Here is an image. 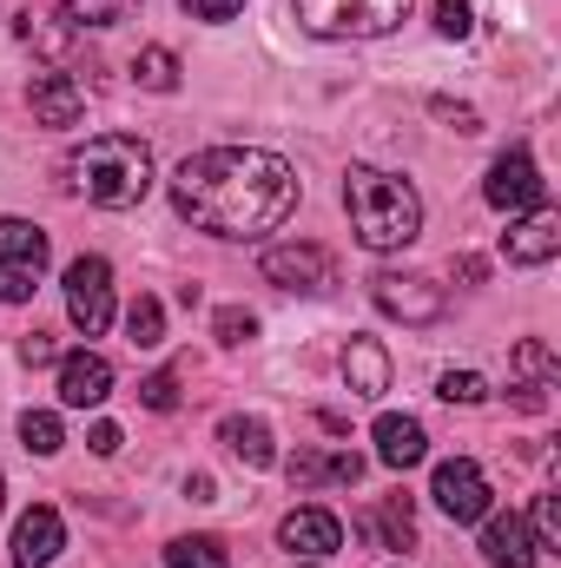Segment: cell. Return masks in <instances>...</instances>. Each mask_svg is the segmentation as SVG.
Here are the masks:
<instances>
[{
	"instance_id": "28",
	"label": "cell",
	"mask_w": 561,
	"mask_h": 568,
	"mask_svg": "<svg viewBox=\"0 0 561 568\" xmlns=\"http://www.w3.org/2000/svg\"><path fill=\"white\" fill-rule=\"evenodd\" d=\"M370 529L384 536V549H410V542H417V523H410V503H404V496H397V503H384Z\"/></svg>"
},
{
	"instance_id": "6",
	"label": "cell",
	"mask_w": 561,
	"mask_h": 568,
	"mask_svg": "<svg viewBox=\"0 0 561 568\" xmlns=\"http://www.w3.org/2000/svg\"><path fill=\"white\" fill-rule=\"evenodd\" d=\"M67 317H73L80 337H106V324H113V265L100 252L67 265Z\"/></svg>"
},
{
	"instance_id": "40",
	"label": "cell",
	"mask_w": 561,
	"mask_h": 568,
	"mask_svg": "<svg viewBox=\"0 0 561 568\" xmlns=\"http://www.w3.org/2000/svg\"><path fill=\"white\" fill-rule=\"evenodd\" d=\"M0 509H7V476H0Z\"/></svg>"
},
{
	"instance_id": "21",
	"label": "cell",
	"mask_w": 561,
	"mask_h": 568,
	"mask_svg": "<svg viewBox=\"0 0 561 568\" xmlns=\"http://www.w3.org/2000/svg\"><path fill=\"white\" fill-rule=\"evenodd\" d=\"M60 7H67V27H73V33H86V27H120V20L140 13V0H60Z\"/></svg>"
},
{
	"instance_id": "14",
	"label": "cell",
	"mask_w": 561,
	"mask_h": 568,
	"mask_svg": "<svg viewBox=\"0 0 561 568\" xmlns=\"http://www.w3.org/2000/svg\"><path fill=\"white\" fill-rule=\"evenodd\" d=\"M60 549H67V523H60V509L33 503V509L13 523V568H47Z\"/></svg>"
},
{
	"instance_id": "1",
	"label": "cell",
	"mask_w": 561,
	"mask_h": 568,
	"mask_svg": "<svg viewBox=\"0 0 561 568\" xmlns=\"http://www.w3.org/2000/svg\"><path fill=\"white\" fill-rule=\"evenodd\" d=\"M172 205L212 239H265L297 205V172L265 145H212L178 159Z\"/></svg>"
},
{
	"instance_id": "20",
	"label": "cell",
	"mask_w": 561,
	"mask_h": 568,
	"mask_svg": "<svg viewBox=\"0 0 561 568\" xmlns=\"http://www.w3.org/2000/svg\"><path fill=\"white\" fill-rule=\"evenodd\" d=\"M218 443H225L245 469H272V463H278V443H272V424H265V417H225V424H218Z\"/></svg>"
},
{
	"instance_id": "31",
	"label": "cell",
	"mask_w": 561,
	"mask_h": 568,
	"mask_svg": "<svg viewBox=\"0 0 561 568\" xmlns=\"http://www.w3.org/2000/svg\"><path fill=\"white\" fill-rule=\"evenodd\" d=\"M436 397H442V404H482V397H489V384H482L476 371H442Z\"/></svg>"
},
{
	"instance_id": "9",
	"label": "cell",
	"mask_w": 561,
	"mask_h": 568,
	"mask_svg": "<svg viewBox=\"0 0 561 568\" xmlns=\"http://www.w3.org/2000/svg\"><path fill=\"white\" fill-rule=\"evenodd\" d=\"M482 199L496 205V212H509V219H522V212H536V205H549L542 199V172H536V159L516 145V152H502L496 165H489V179H482Z\"/></svg>"
},
{
	"instance_id": "5",
	"label": "cell",
	"mask_w": 561,
	"mask_h": 568,
	"mask_svg": "<svg viewBox=\"0 0 561 568\" xmlns=\"http://www.w3.org/2000/svg\"><path fill=\"white\" fill-rule=\"evenodd\" d=\"M47 278V232L33 219H0V304H27Z\"/></svg>"
},
{
	"instance_id": "32",
	"label": "cell",
	"mask_w": 561,
	"mask_h": 568,
	"mask_svg": "<svg viewBox=\"0 0 561 568\" xmlns=\"http://www.w3.org/2000/svg\"><path fill=\"white\" fill-rule=\"evenodd\" d=\"M469 27H476V7L469 0H436V33L442 40H469Z\"/></svg>"
},
{
	"instance_id": "22",
	"label": "cell",
	"mask_w": 561,
	"mask_h": 568,
	"mask_svg": "<svg viewBox=\"0 0 561 568\" xmlns=\"http://www.w3.org/2000/svg\"><path fill=\"white\" fill-rule=\"evenodd\" d=\"M133 80H140L145 93H178V53L172 47H140Z\"/></svg>"
},
{
	"instance_id": "16",
	"label": "cell",
	"mask_w": 561,
	"mask_h": 568,
	"mask_svg": "<svg viewBox=\"0 0 561 568\" xmlns=\"http://www.w3.org/2000/svg\"><path fill=\"white\" fill-rule=\"evenodd\" d=\"M482 562L489 568H536L542 549L529 536V523L509 509V516H482Z\"/></svg>"
},
{
	"instance_id": "23",
	"label": "cell",
	"mask_w": 561,
	"mask_h": 568,
	"mask_svg": "<svg viewBox=\"0 0 561 568\" xmlns=\"http://www.w3.org/2000/svg\"><path fill=\"white\" fill-rule=\"evenodd\" d=\"M516 377H522L529 390H555V377H561L555 351H549L542 337H529V344H516Z\"/></svg>"
},
{
	"instance_id": "35",
	"label": "cell",
	"mask_w": 561,
	"mask_h": 568,
	"mask_svg": "<svg viewBox=\"0 0 561 568\" xmlns=\"http://www.w3.org/2000/svg\"><path fill=\"white\" fill-rule=\"evenodd\" d=\"M20 364H60V344L47 331H33V337H20Z\"/></svg>"
},
{
	"instance_id": "10",
	"label": "cell",
	"mask_w": 561,
	"mask_h": 568,
	"mask_svg": "<svg viewBox=\"0 0 561 568\" xmlns=\"http://www.w3.org/2000/svg\"><path fill=\"white\" fill-rule=\"evenodd\" d=\"M265 278L284 284V291H304V297H317V291H330L337 284V265H330V252L324 245H272L265 252Z\"/></svg>"
},
{
	"instance_id": "4",
	"label": "cell",
	"mask_w": 561,
	"mask_h": 568,
	"mask_svg": "<svg viewBox=\"0 0 561 568\" xmlns=\"http://www.w3.org/2000/svg\"><path fill=\"white\" fill-rule=\"evenodd\" d=\"M290 13L317 40H384L410 20V0H290Z\"/></svg>"
},
{
	"instance_id": "37",
	"label": "cell",
	"mask_w": 561,
	"mask_h": 568,
	"mask_svg": "<svg viewBox=\"0 0 561 568\" xmlns=\"http://www.w3.org/2000/svg\"><path fill=\"white\" fill-rule=\"evenodd\" d=\"M120 443H126L120 424H93V429H86V449H93V456H120Z\"/></svg>"
},
{
	"instance_id": "3",
	"label": "cell",
	"mask_w": 561,
	"mask_h": 568,
	"mask_svg": "<svg viewBox=\"0 0 561 568\" xmlns=\"http://www.w3.org/2000/svg\"><path fill=\"white\" fill-rule=\"evenodd\" d=\"M67 185L106 212H133L152 192V145L133 140V133H93L67 159Z\"/></svg>"
},
{
	"instance_id": "19",
	"label": "cell",
	"mask_w": 561,
	"mask_h": 568,
	"mask_svg": "<svg viewBox=\"0 0 561 568\" xmlns=\"http://www.w3.org/2000/svg\"><path fill=\"white\" fill-rule=\"evenodd\" d=\"M344 384H350V397H384L390 390V357H384L377 337H350L344 344Z\"/></svg>"
},
{
	"instance_id": "30",
	"label": "cell",
	"mask_w": 561,
	"mask_h": 568,
	"mask_svg": "<svg viewBox=\"0 0 561 568\" xmlns=\"http://www.w3.org/2000/svg\"><path fill=\"white\" fill-rule=\"evenodd\" d=\"M212 331H218V344H232V351H238V344H252V337H258V317H252L245 304H225V311L212 317Z\"/></svg>"
},
{
	"instance_id": "34",
	"label": "cell",
	"mask_w": 561,
	"mask_h": 568,
	"mask_svg": "<svg viewBox=\"0 0 561 568\" xmlns=\"http://www.w3.org/2000/svg\"><path fill=\"white\" fill-rule=\"evenodd\" d=\"M429 113H436V120H449L456 133H482V120H476V106H456V100H429Z\"/></svg>"
},
{
	"instance_id": "38",
	"label": "cell",
	"mask_w": 561,
	"mask_h": 568,
	"mask_svg": "<svg viewBox=\"0 0 561 568\" xmlns=\"http://www.w3.org/2000/svg\"><path fill=\"white\" fill-rule=\"evenodd\" d=\"M456 278H462V284H482V278H489V258H462V265H456Z\"/></svg>"
},
{
	"instance_id": "26",
	"label": "cell",
	"mask_w": 561,
	"mask_h": 568,
	"mask_svg": "<svg viewBox=\"0 0 561 568\" xmlns=\"http://www.w3.org/2000/svg\"><path fill=\"white\" fill-rule=\"evenodd\" d=\"M20 40H33L47 60H67V47H73V27H53L47 13H20Z\"/></svg>"
},
{
	"instance_id": "39",
	"label": "cell",
	"mask_w": 561,
	"mask_h": 568,
	"mask_svg": "<svg viewBox=\"0 0 561 568\" xmlns=\"http://www.w3.org/2000/svg\"><path fill=\"white\" fill-rule=\"evenodd\" d=\"M185 496H192V503H212V476H205V469H198V476H185Z\"/></svg>"
},
{
	"instance_id": "24",
	"label": "cell",
	"mask_w": 561,
	"mask_h": 568,
	"mask_svg": "<svg viewBox=\"0 0 561 568\" xmlns=\"http://www.w3.org/2000/svg\"><path fill=\"white\" fill-rule=\"evenodd\" d=\"M126 337H133V344H140V351H159V344H165V311H159V297H133V304H126Z\"/></svg>"
},
{
	"instance_id": "25",
	"label": "cell",
	"mask_w": 561,
	"mask_h": 568,
	"mask_svg": "<svg viewBox=\"0 0 561 568\" xmlns=\"http://www.w3.org/2000/svg\"><path fill=\"white\" fill-rule=\"evenodd\" d=\"M165 562L172 568H225V549H218V536H178V542H165Z\"/></svg>"
},
{
	"instance_id": "2",
	"label": "cell",
	"mask_w": 561,
	"mask_h": 568,
	"mask_svg": "<svg viewBox=\"0 0 561 568\" xmlns=\"http://www.w3.org/2000/svg\"><path fill=\"white\" fill-rule=\"evenodd\" d=\"M344 212H350V232L370 252H404L422 232L417 185L397 179V172H377V165H350L344 172Z\"/></svg>"
},
{
	"instance_id": "17",
	"label": "cell",
	"mask_w": 561,
	"mask_h": 568,
	"mask_svg": "<svg viewBox=\"0 0 561 568\" xmlns=\"http://www.w3.org/2000/svg\"><path fill=\"white\" fill-rule=\"evenodd\" d=\"M370 436H377V463H384V469H417L422 456H429V429H422L417 417H397V410H390V417H377Z\"/></svg>"
},
{
	"instance_id": "27",
	"label": "cell",
	"mask_w": 561,
	"mask_h": 568,
	"mask_svg": "<svg viewBox=\"0 0 561 568\" xmlns=\"http://www.w3.org/2000/svg\"><path fill=\"white\" fill-rule=\"evenodd\" d=\"M20 443H27L33 456H60L67 429H60V417H53V410H27V417H20Z\"/></svg>"
},
{
	"instance_id": "15",
	"label": "cell",
	"mask_w": 561,
	"mask_h": 568,
	"mask_svg": "<svg viewBox=\"0 0 561 568\" xmlns=\"http://www.w3.org/2000/svg\"><path fill=\"white\" fill-rule=\"evenodd\" d=\"M278 542L290 556L317 562V556H337V549H344V523H337L330 509H290L278 523Z\"/></svg>"
},
{
	"instance_id": "8",
	"label": "cell",
	"mask_w": 561,
	"mask_h": 568,
	"mask_svg": "<svg viewBox=\"0 0 561 568\" xmlns=\"http://www.w3.org/2000/svg\"><path fill=\"white\" fill-rule=\"evenodd\" d=\"M370 297H377V311H390V317H404V324H436L442 317V284L422 278V272H377L370 278Z\"/></svg>"
},
{
	"instance_id": "29",
	"label": "cell",
	"mask_w": 561,
	"mask_h": 568,
	"mask_svg": "<svg viewBox=\"0 0 561 568\" xmlns=\"http://www.w3.org/2000/svg\"><path fill=\"white\" fill-rule=\"evenodd\" d=\"M529 536H536V549H542V556H561V509H555V496H536Z\"/></svg>"
},
{
	"instance_id": "36",
	"label": "cell",
	"mask_w": 561,
	"mask_h": 568,
	"mask_svg": "<svg viewBox=\"0 0 561 568\" xmlns=\"http://www.w3.org/2000/svg\"><path fill=\"white\" fill-rule=\"evenodd\" d=\"M185 13L192 20H232V13H245V0H185Z\"/></svg>"
},
{
	"instance_id": "7",
	"label": "cell",
	"mask_w": 561,
	"mask_h": 568,
	"mask_svg": "<svg viewBox=\"0 0 561 568\" xmlns=\"http://www.w3.org/2000/svg\"><path fill=\"white\" fill-rule=\"evenodd\" d=\"M429 496H436V509H442L449 523H482V516H489V476H482L469 456H449V463H436V476H429Z\"/></svg>"
},
{
	"instance_id": "33",
	"label": "cell",
	"mask_w": 561,
	"mask_h": 568,
	"mask_svg": "<svg viewBox=\"0 0 561 568\" xmlns=\"http://www.w3.org/2000/svg\"><path fill=\"white\" fill-rule=\"evenodd\" d=\"M140 404L145 410H178V377H172V371H152L140 384Z\"/></svg>"
},
{
	"instance_id": "18",
	"label": "cell",
	"mask_w": 561,
	"mask_h": 568,
	"mask_svg": "<svg viewBox=\"0 0 561 568\" xmlns=\"http://www.w3.org/2000/svg\"><path fill=\"white\" fill-rule=\"evenodd\" d=\"M284 476H290V489H324V483H357V476H364V456H350V449H337V456H324V449H297V456L284 463Z\"/></svg>"
},
{
	"instance_id": "12",
	"label": "cell",
	"mask_w": 561,
	"mask_h": 568,
	"mask_svg": "<svg viewBox=\"0 0 561 568\" xmlns=\"http://www.w3.org/2000/svg\"><path fill=\"white\" fill-rule=\"evenodd\" d=\"M113 397V364L100 351H67L60 357V404L67 410H100Z\"/></svg>"
},
{
	"instance_id": "11",
	"label": "cell",
	"mask_w": 561,
	"mask_h": 568,
	"mask_svg": "<svg viewBox=\"0 0 561 568\" xmlns=\"http://www.w3.org/2000/svg\"><path fill=\"white\" fill-rule=\"evenodd\" d=\"M27 106H33V126H53V133H67V126H80V120H86V87H80L73 73L47 67V73H33V87H27Z\"/></svg>"
},
{
	"instance_id": "13",
	"label": "cell",
	"mask_w": 561,
	"mask_h": 568,
	"mask_svg": "<svg viewBox=\"0 0 561 568\" xmlns=\"http://www.w3.org/2000/svg\"><path fill=\"white\" fill-rule=\"evenodd\" d=\"M555 252H561V219L549 205L509 219V232H502V258H509V265H549Z\"/></svg>"
}]
</instances>
